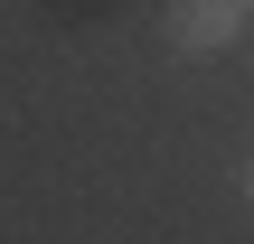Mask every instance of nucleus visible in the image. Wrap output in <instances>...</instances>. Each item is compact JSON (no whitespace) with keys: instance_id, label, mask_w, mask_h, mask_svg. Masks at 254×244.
<instances>
[{"instance_id":"f257e3e1","label":"nucleus","mask_w":254,"mask_h":244,"mask_svg":"<svg viewBox=\"0 0 254 244\" xmlns=\"http://www.w3.org/2000/svg\"><path fill=\"white\" fill-rule=\"evenodd\" d=\"M245 38V0H179L170 9V47L179 56H226Z\"/></svg>"},{"instance_id":"f03ea898","label":"nucleus","mask_w":254,"mask_h":244,"mask_svg":"<svg viewBox=\"0 0 254 244\" xmlns=\"http://www.w3.org/2000/svg\"><path fill=\"white\" fill-rule=\"evenodd\" d=\"M245 197H254V160H245Z\"/></svg>"}]
</instances>
